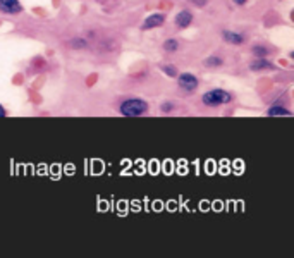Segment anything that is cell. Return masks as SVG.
<instances>
[{
  "instance_id": "1",
  "label": "cell",
  "mask_w": 294,
  "mask_h": 258,
  "mask_svg": "<svg viewBox=\"0 0 294 258\" xmlns=\"http://www.w3.org/2000/svg\"><path fill=\"white\" fill-rule=\"evenodd\" d=\"M232 100H234V95H232L229 90H224V88H212L201 95V104L210 108L229 105L232 104Z\"/></svg>"
},
{
  "instance_id": "2",
  "label": "cell",
  "mask_w": 294,
  "mask_h": 258,
  "mask_svg": "<svg viewBox=\"0 0 294 258\" xmlns=\"http://www.w3.org/2000/svg\"><path fill=\"white\" fill-rule=\"evenodd\" d=\"M150 105L146 100L138 98V96H131L119 104V114L124 117H139L148 114Z\"/></svg>"
},
{
  "instance_id": "3",
  "label": "cell",
  "mask_w": 294,
  "mask_h": 258,
  "mask_svg": "<svg viewBox=\"0 0 294 258\" xmlns=\"http://www.w3.org/2000/svg\"><path fill=\"white\" fill-rule=\"evenodd\" d=\"M176 80L179 90L184 93H195L200 88V80L193 72H179Z\"/></svg>"
},
{
  "instance_id": "4",
  "label": "cell",
  "mask_w": 294,
  "mask_h": 258,
  "mask_svg": "<svg viewBox=\"0 0 294 258\" xmlns=\"http://www.w3.org/2000/svg\"><path fill=\"white\" fill-rule=\"evenodd\" d=\"M22 10H24V7L19 0H0V14L15 16L21 14Z\"/></svg>"
},
{
  "instance_id": "5",
  "label": "cell",
  "mask_w": 294,
  "mask_h": 258,
  "mask_svg": "<svg viewBox=\"0 0 294 258\" xmlns=\"http://www.w3.org/2000/svg\"><path fill=\"white\" fill-rule=\"evenodd\" d=\"M250 69L253 72H267V71H276V64L269 60V57H257L250 64Z\"/></svg>"
},
{
  "instance_id": "6",
  "label": "cell",
  "mask_w": 294,
  "mask_h": 258,
  "mask_svg": "<svg viewBox=\"0 0 294 258\" xmlns=\"http://www.w3.org/2000/svg\"><path fill=\"white\" fill-rule=\"evenodd\" d=\"M165 21H167V16L162 14V12H155L152 16H148V18L143 21L141 24V30H153V28H160V26L165 24Z\"/></svg>"
},
{
  "instance_id": "7",
  "label": "cell",
  "mask_w": 294,
  "mask_h": 258,
  "mask_svg": "<svg viewBox=\"0 0 294 258\" xmlns=\"http://www.w3.org/2000/svg\"><path fill=\"white\" fill-rule=\"evenodd\" d=\"M193 21H195V14H193L189 9L179 10V12L176 14V18H174V24H176L179 30H186L188 26H191Z\"/></svg>"
},
{
  "instance_id": "8",
  "label": "cell",
  "mask_w": 294,
  "mask_h": 258,
  "mask_svg": "<svg viewBox=\"0 0 294 258\" xmlns=\"http://www.w3.org/2000/svg\"><path fill=\"white\" fill-rule=\"evenodd\" d=\"M222 40L226 43H229V45H243V43L246 42L245 34L239 33V31H234V30H224L222 31Z\"/></svg>"
},
{
  "instance_id": "9",
  "label": "cell",
  "mask_w": 294,
  "mask_h": 258,
  "mask_svg": "<svg viewBox=\"0 0 294 258\" xmlns=\"http://www.w3.org/2000/svg\"><path fill=\"white\" fill-rule=\"evenodd\" d=\"M267 116L269 117H291L293 112L281 104H272L269 108H267Z\"/></svg>"
},
{
  "instance_id": "10",
  "label": "cell",
  "mask_w": 294,
  "mask_h": 258,
  "mask_svg": "<svg viewBox=\"0 0 294 258\" xmlns=\"http://www.w3.org/2000/svg\"><path fill=\"white\" fill-rule=\"evenodd\" d=\"M224 58L220 57V56H212V57H207L203 60V66L205 68H208V69H217V68H222L224 66Z\"/></svg>"
},
{
  "instance_id": "11",
  "label": "cell",
  "mask_w": 294,
  "mask_h": 258,
  "mask_svg": "<svg viewBox=\"0 0 294 258\" xmlns=\"http://www.w3.org/2000/svg\"><path fill=\"white\" fill-rule=\"evenodd\" d=\"M162 48L167 54H176L177 50L181 48V43L179 40H176V38H167V40L164 42V45H162Z\"/></svg>"
},
{
  "instance_id": "12",
  "label": "cell",
  "mask_w": 294,
  "mask_h": 258,
  "mask_svg": "<svg viewBox=\"0 0 294 258\" xmlns=\"http://www.w3.org/2000/svg\"><path fill=\"white\" fill-rule=\"evenodd\" d=\"M251 54H253L255 57H269L270 54H272V48H269L267 45H255L253 48H251Z\"/></svg>"
},
{
  "instance_id": "13",
  "label": "cell",
  "mask_w": 294,
  "mask_h": 258,
  "mask_svg": "<svg viewBox=\"0 0 294 258\" xmlns=\"http://www.w3.org/2000/svg\"><path fill=\"white\" fill-rule=\"evenodd\" d=\"M69 46H71L72 50H84V48H88V42L84 40L83 36H76L69 42Z\"/></svg>"
},
{
  "instance_id": "14",
  "label": "cell",
  "mask_w": 294,
  "mask_h": 258,
  "mask_svg": "<svg viewBox=\"0 0 294 258\" xmlns=\"http://www.w3.org/2000/svg\"><path fill=\"white\" fill-rule=\"evenodd\" d=\"M160 69H162V72H164L165 76H169V78H177V74H179L176 66H170V64H162Z\"/></svg>"
},
{
  "instance_id": "15",
  "label": "cell",
  "mask_w": 294,
  "mask_h": 258,
  "mask_svg": "<svg viewBox=\"0 0 294 258\" xmlns=\"http://www.w3.org/2000/svg\"><path fill=\"white\" fill-rule=\"evenodd\" d=\"M174 108H176V105H174V102H164V104L160 105L162 114H170V112H174Z\"/></svg>"
},
{
  "instance_id": "16",
  "label": "cell",
  "mask_w": 294,
  "mask_h": 258,
  "mask_svg": "<svg viewBox=\"0 0 294 258\" xmlns=\"http://www.w3.org/2000/svg\"><path fill=\"white\" fill-rule=\"evenodd\" d=\"M189 2H191L193 6L200 7V9H203V7H207V6H208V0H189Z\"/></svg>"
},
{
  "instance_id": "17",
  "label": "cell",
  "mask_w": 294,
  "mask_h": 258,
  "mask_svg": "<svg viewBox=\"0 0 294 258\" xmlns=\"http://www.w3.org/2000/svg\"><path fill=\"white\" fill-rule=\"evenodd\" d=\"M232 2L236 4V6H239V7H243V6H246L248 4V0H232Z\"/></svg>"
},
{
  "instance_id": "18",
  "label": "cell",
  "mask_w": 294,
  "mask_h": 258,
  "mask_svg": "<svg viewBox=\"0 0 294 258\" xmlns=\"http://www.w3.org/2000/svg\"><path fill=\"white\" fill-rule=\"evenodd\" d=\"M0 117H7V110L2 107V104H0Z\"/></svg>"
}]
</instances>
